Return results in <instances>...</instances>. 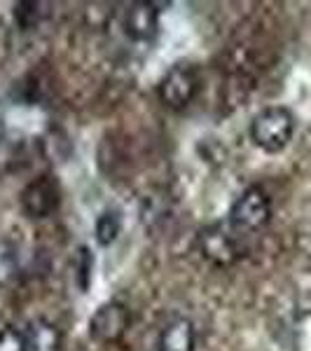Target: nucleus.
<instances>
[{
  "label": "nucleus",
  "mask_w": 311,
  "mask_h": 351,
  "mask_svg": "<svg viewBox=\"0 0 311 351\" xmlns=\"http://www.w3.org/2000/svg\"><path fill=\"white\" fill-rule=\"evenodd\" d=\"M24 335H26L28 351H61V342H64L59 328L45 319L28 324Z\"/></svg>",
  "instance_id": "obj_9"
},
{
  "label": "nucleus",
  "mask_w": 311,
  "mask_h": 351,
  "mask_svg": "<svg viewBox=\"0 0 311 351\" xmlns=\"http://www.w3.org/2000/svg\"><path fill=\"white\" fill-rule=\"evenodd\" d=\"M16 269V258H14V251L8 246V243H0V284L10 279Z\"/></svg>",
  "instance_id": "obj_14"
},
{
  "label": "nucleus",
  "mask_w": 311,
  "mask_h": 351,
  "mask_svg": "<svg viewBox=\"0 0 311 351\" xmlns=\"http://www.w3.org/2000/svg\"><path fill=\"white\" fill-rule=\"evenodd\" d=\"M160 31V10L155 3H134L124 14V33L134 43L155 40Z\"/></svg>",
  "instance_id": "obj_7"
},
{
  "label": "nucleus",
  "mask_w": 311,
  "mask_h": 351,
  "mask_svg": "<svg viewBox=\"0 0 311 351\" xmlns=\"http://www.w3.org/2000/svg\"><path fill=\"white\" fill-rule=\"evenodd\" d=\"M197 89H199V77L195 68L190 64H176L160 84V99L169 108L180 110L195 99Z\"/></svg>",
  "instance_id": "obj_4"
},
{
  "label": "nucleus",
  "mask_w": 311,
  "mask_h": 351,
  "mask_svg": "<svg viewBox=\"0 0 311 351\" xmlns=\"http://www.w3.org/2000/svg\"><path fill=\"white\" fill-rule=\"evenodd\" d=\"M199 251L208 263L218 265V267H229L241 256L236 232L223 223L208 225L199 232Z\"/></svg>",
  "instance_id": "obj_3"
},
{
  "label": "nucleus",
  "mask_w": 311,
  "mask_h": 351,
  "mask_svg": "<svg viewBox=\"0 0 311 351\" xmlns=\"http://www.w3.org/2000/svg\"><path fill=\"white\" fill-rule=\"evenodd\" d=\"M129 328V309L122 302H105L94 311L89 321V335L101 344H112Z\"/></svg>",
  "instance_id": "obj_5"
},
{
  "label": "nucleus",
  "mask_w": 311,
  "mask_h": 351,
  "mask_svg": "<svg viewBox=\"0 0 311 351\" xmlns=\"http://www.w3.org/2000/svg\"><path fill=\"white\" fill-rule=\"evenodd\" d=\"M0 351H28L24 330H16V328L0 330Z\"/></svg>",
  "instance_id": "obj_12"
},
{
  "label": "nucleus",
  "mask_w": 311,
  "mask_h": 351,
  "mask_svg": "<svg viewBox=\"0 0 311 351\" xmlns=\"http://www.w3.org/2000/svg\"><path fill=\"white\" fill-rule=\"evenodd\" d=\"M49 5L47 3H36V0H24V3L14 5V21L19 24V28H36L45 16L49 14Z\"/></svg>",
  "instance_id": "obj_10"
},
{
  "label": "nucleus",
  "mask_w": 311,
  "mask_h": 351,
  "mask_svg": "<svg viewBox=\"0 0 311 351\" xmlns=\"http://www.w3.org/2000/svg\"><path fill=\"white\" fill-rule=\"evenodd\" d=\"M122 232V216L120 211H103L96 220V241L101 246H110L117 241Z\"/></svg>",
  "instance_id": "obj_11"
},
{
  "label": "nucleus",
  "mask_w": 311,
  "mask_h": 351,
  "mask_svg": "<svg viewBox=\"0 0 311 351\" xmlns=\"http://www.w3.org/2000/svg\"><path fill=\"white\" fill-rule=\"evenodd\" d=\"M271 218V199L262 188H248L234 199L229 208V228L236 234L258 232Z\"/></svg>",
  "instance_id": "obj_2"
},
{
  "label": "nucleus",
  "mask_w": 311,
  "mask_h": 351,
  "mask_svg": "<svg viewBox=\"0 0 311 351\" xmlns=\"http://www.w3.org/2000/svg\"><path fill=\"white\" fill-rule=\"evenodd\" d=\"M295 134V115L284 106L264 108L251 122V138L260 150L281 152Z\"/></svg>",
  "instance_id": "obj_1"
},
{
  "label": "nucleus",
  "mask_w": 311,
  "mask_h": 351,
  "mask_svg": "<svg viewBox=\"0 0 311 351\" xmlns=\"http://www.w3.org/2000/svg\"><path fill=\"white\" fill-rule=\"evenodd\" d=\"M92 269H94V258L87 248H80L77 251V284H80L82 291H87L89 279H92Z\"/></svg>",
  "instance_id": "obj_13"
},
{
  "label": "nucleus",
  "mask_w": 311,
  "mask_h": 351,
  "mask_svg": "<svg viewBox=\"0 0 311 351\" xmlns=\"http://www.w3.org/2000/svg\"><path fill=\"white\" fill-rule=\"evenodd\" d=\"M59 206V185L52 176H40L21 192V208L28 218H47Z\"/></svg>",
  "instance_id": "obj_6"
},
{
  "label": "nucleus",
  "mask_w": 311,
  "mask_h": 351,
  "mask_svg": "<svg viewBox=\"0 0 311 351\" xmlns=\"http://www.w3.org/2000/svg\"><path fill=\"white\" fill-rule=\"evenodd\" d=\"M197 332L192 321L176 319L171 321L160 335V351H195Z\"/></svg>",
  "instance_id": "obj_8"
}]
</instances>
